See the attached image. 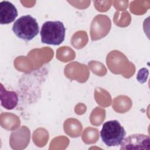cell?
<instances>
[{"label":"cell","mask_w":150,"mask_h":150,"mask_svg":"<svg viewBox=\"0 0 150 150\" xmlns=\"http://www.w3.org/2000/svg\"><path fill=\"white\" fill-rule=\"evenodd\" d=\"M18 16V11L11 2L3 1L0 2V23L9 24L14 21Z\"/></svg>","instance_id":"5b68a950"},{"label":"cell","mask_w":150,"mask_h":150,"mask_svg":"<svg viewBox=\"0 0 150 150\" xmlns=\"http://www.w3.org/2000/svg\"><path fill=\"white\" fill-rule=\"evenodd\" d=\"M120 149H149L150 139L148 135L141 134H132L124 139Z\"/></svg>","instance_id":"277c9868"},{"label":"cell","mask_w":150,"mask_h":150,"mask_svg":"<svg viewBox=\"0 0 150 150\" xmlns=\"http://www.w3.org/2000/svg\"><path fill=\"white\" fill-rule=\"evenodd\" d=\"M66 28L62 22L46 21L42 26L40 32L43 43L59 45L64 40Z\"/></svg>","instance_id":"7a4b0ae2"},{"label":"cell","mask_w":150,"mask_h":150,"mask_svg":"<svg viewBox=\"0 0 150 150\" xmlns=\"http://www.w3.org/2000/svg\"><path fill=\"white\" fill-rule=\"evenodd\" d=\"M12 31L22 40L30 41L38 35L39 28L36 19L30 15L22 16L13 24Z\"/></svg>","instance_id":"3957f363"},{"label":"cell","mask_w":150,"mask_h":150,"mask_svg":"<svg viewBox=\"0 0 150 150\" xmlns=\"http://www.w3.org/2000/svg\"><path fill=\"white\" fill-rule=\"evenodd\" d=\"M125 135L124 128L116 120L106 121L100 131V137L103 142L110 147L120 145L125 138Z\"/></svg>","instance_id":"6da1fadb"},{"label":"cell","mask_w":150,"mask_h":150,"mask_svg":"<svg viewBox=\"0 0 150 150\" xmlns=\"http://www.w3.org/2000/svg\"><path fill=\"white\" fill-rule=\"evenodd\" d=\"M1 103L3 107L7 110H12L16 107L18 102V97L16 92L8 91L1 84Z\"/></svg>","instance_id":"8992f818"}]
</instances>
